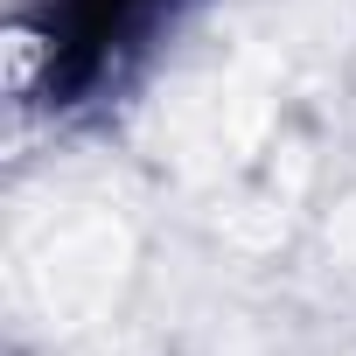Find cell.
Returning <instances> with one entry per match:
<instances>
[{"label":"cell","mask_w":356,"mask_h":356,"mask_svg":"<svg viewBox=\"0 0 356 356\" xmlns=\"http://www.w3.org/2000/svg\"><path fill=\"white\" fill-rule=\"evenodd\" d=\"M175 8V0H42V56H49V98L70 105Z\"/></svg>","instance_id":"obj_1"}]
</instances>
